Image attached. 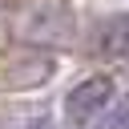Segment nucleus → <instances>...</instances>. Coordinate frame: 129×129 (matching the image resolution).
Wrapping results in <instances>:
<instances>
[{"label": "nucleus", "mask_w": 129, "mask_h": 129, "mask_svg": "<svg viewBox=\"0 0 129 129\" xmlns=\"http://www.w3.org/2000/svg\"><path fill=\"white\" fill-rule=\"evenodd\" d=\"M113 93H117L113 77H85V81L64 97V117H69V125H89V121H97L101 109H109Z\"/></svg>", "instance_id": "nucleus-1"}, {"label": "nucleus", "mask_w": 129, "mask_h": 129, "mask_svg": "<svg viewBox=\"0 0 129 129\" xmlns=\"http://www.w3.org/2000/svg\"><path fill=\"white\" fill-rule=\"evenodd\" d=\"M97 52L109 60H125L129 56V16H113L101 24L97 32Z\"/></svg>", "instance_id": "nucleus-2"}, {"label": "nucleus", "mask_w": 129, "mask_h": 129, "mask_svg": "<svg viewBox=\"0 0 129 129\" xmlns=\"http://www.w3.org/2000/svg\"><path fill=\"white\" fill-rule=\"evenodd\" d=\"M109 129H129V105H125V109H121V113L109 121Z\"/></svg>", "instance_id": "nucleus-3"}]
</instances>
